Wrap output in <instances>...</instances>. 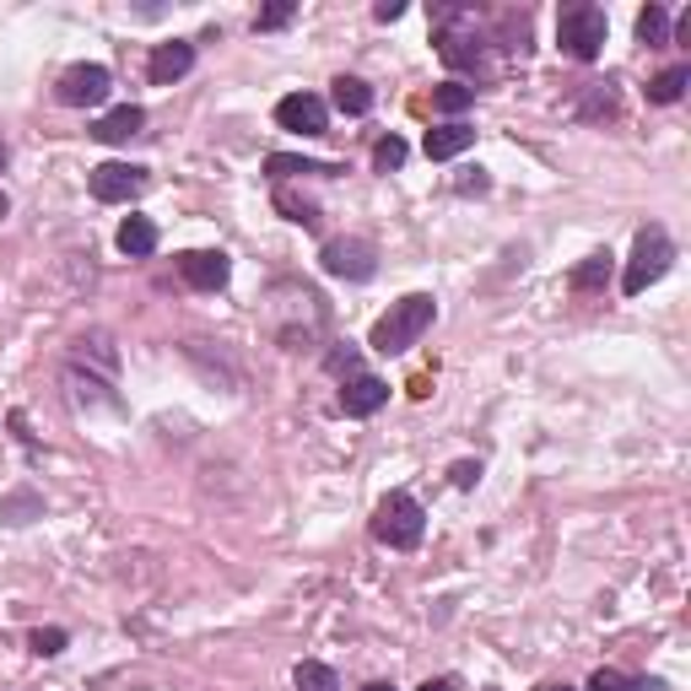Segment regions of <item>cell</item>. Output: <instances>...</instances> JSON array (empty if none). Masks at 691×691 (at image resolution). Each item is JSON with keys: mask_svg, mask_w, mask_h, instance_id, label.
<instances>
[{"mask_svg": "<svg viewBox=\"0 0 691 691\" xmlns=\"http://www.w3.org/2000/svg\"><path fill=\"white\" fill-rule=\"evenodd\" d=\"M276 205L286 211V222H297V227H319V205L303 201V195H292V190H276Z\"/></svg>", "mask_w": 691, "mask_h": 691, "instance_id": "obj_23", "label": "cell"}, {"mask_svg": "<svg viewBox=\"0 0 691 691\" xmlns=\"http://www.w3.org/2000/svg\"><path fill=\"white\" fill-rule=\"evenodd\" d=\"M416 691H454V675H438V681H421Z\"/></svg>", "mask_w": 691, "mask_h": 691, "instance_id": "obj_32", "label": "cell"}, {"mask_svg": "<svg viewBox=\"0 0 691 691\" xmlns=\"http://www.w3.org/2000/svg\"><path fill=\"white\" fill-rule=\"evenodd\" d=\"M427 535V508L410 497V491H389L378 508H373V540L389 546V551H416Z\"/></svg>", "mask_w": 691, "mask_h": 691, "instance_id": "obj_2", "label": "cell"}, {"mask_svg": "<svg viewBox=\"0 0 691 691\" xmlns=\"http://www.w3.org/2000/svg\"><path fill=\"white\" fill-rule=\"evenodd\" d=\"M179 276L195 292H222L233 276V260L222 248H190V254H179Z\"/></svg>", "mask_w": 691, "mask_h": 691, "instance_id": "obj_9", "label": "cell"}, {"mask_svg": "<svg viewBox=\"0 0 691 691\" xmlns=\"http://www.w3.org/2000/svg\"><path fill=\"white\" fill-rule=\"evenodd\" d=\"M616 114V92L610 82H589L583 87V103H578V120H610Z\"/></svg>", "mask_w": 691, "mask_h": 691, "instance_id": "obj_19", "label": "cell"}, {"mask_svg": "<svg viewBox=\"0 0 691 691\" xmlns=\"http://www.w3.org/2000/svg\"><path fill=\"white\" fill-rule=\"evenodd\" d=\"M606 282H610V248L589 254V260L572 271V292H606Z\"/></svg>", "mask_w": 691, "mask_h": 691, "instance_id": "obj_17", "label": "cell"}, {"mask_svg": "<svg viewBox=\"0 0 691 691\" xmlns=\"http://www.w3.org/2000/svg\"><path fill=\"white\" fill-rule=\"evenodd\" d=\"M276 124L292 130V135H325L329 130L325 98H314V92H286L282 103H276Z\"/></svg>", "mask_w": 691, "mask_h": 691, "instance_id": "obj_8", "label": "cell"}, {"mask_svg": "<svg viewBox=\"0 0 691 691\" xmlns=\"http://www.w3.org/2000/svg\"><path fill=\"white\" fill-rule=\"evenodd\" d=\"M384 406H389V384L378 373H352L341 384V410L346 416H378Z\"/></svg>", "mask_w": 691, "mask_h": 691, "instance_id": "obj_10", "label": "cell"}, {"mask_svg": "<svg viewBox=\"0 0 691 691\" xmlns=\"http://www.w3.org/2000/svg\"><path fill=\"white\" fill-rule=\"evenodd\" d=\"M691 82V65H670V71H659L649 82V103H681V92Z\"/></svg>", "mask_w": 691, "mask_h": 691, "instance_id": "obj_18", "label": "cell"}, {"mask_svg": "<svg viewBox=\"0 0 691 691\" xmlns=\"http://www.w3.org/2000/svg\"><path fill=\"white\" fill-rule=\"evenodd\" d=\"M120 248L130 260H146L157 248V222L152 216H124L120 222Z\"/></svg>", "mask_w": 691, "mask_h": 691, "instance_id": "obj_16", "label": "cell"}, {"mask_svg": "<svg viewBox=\"0 0 691 691\" xmlns=\"http://www.w3.org/2000/svg\"><path fill=\"white\" fill-rule=\"evenodd\" d=\"M28 643H33V653H43V659H54V653H65V643H71V638H65L60 627H39V632H33Z\"/></svg>", "mask_w": 691, "mask_h": 691, "instance_id": "obj_26", "label": "cell"}, {"mask_svg": "<svg viewBox=\"0 0 691 691\" xmlns=\"http://www.w3.org/2000/svg\"><path fill=\"white\" fill-rule=\"evenodd\" d=\"M421 146H427V157H433V163H448V157H459V152H470V146H476V130H470V124H438V130H427V141H421Z\"/></svg>", "mask_w": 691, "mask_h": 691, "instance_id": "obj_13", "label": "cell"}, {"mask_svg": "<svg viewBox=\"0 0 691 691\" xmlns=\"http://www.w3.org/2000/svg\"><path fill=\"white\" fill-rule=\"evenodd\" d=\"M325 367H329V373H346V378H352V373H363V367H357V346L346 341V352H329Z\"/></svg>", "mask_w": 691, "mask_h": 691, "instance_id": "obj_27", "label": "cell"}, {"mask_svg": "<svg viewBox=\"0 0 691 691\" xmlns=\"http://www.w3.org/2000/svg\"><path fill=\"white\" fill-rule=\"evenodd\" d=\"M535 691H578V687H557V681H546V687H535Z\"/></svg>", "mask_w": 691, "mask_h": 691, "instance_id": "obj_33", "label": "cell"}, {"mask_svg": "<svg viewBox=\"0 0 691 691\" xmlns=\"http://www.w3.org/2000/svg\"><path fill=\"white\" fill-rule=\"evenodd\" d=\"M470 103H476V87H465V82L433 87V109H438V114H465Z\"/></svg>", "mask_w": 691, "mask_h": 691, "instance_id": "obj_20", "label": "cell"}, {"mask_svg": "<svg viewBox=\"0 0 691 691\" xmlns=\"http://www.w3.org/2000/svg\"><path fill=\"white\" fill-rule=\"evenodd\" d=\"M606 11L600 6H589V0H578V6H562V17H557V43H562V54L572 60H600V49H606Z\"/></svg>", "mask_w": 691, "mask_h": 691, "instance_id": "obj_3", "label": "cell"}, {"mask_svg": "<svg viewBox=\"0 0 691 691\" xmlns=\"http://www.w3.org/2000/svg\"><path fill=\"white\" fill-rule=\"evenodd\" d=\"M87 184H92V201L124 205V201H135V195L146 190V167H135V163H98Z\"/></svg>", "mask_w": 691, "mask_h": 691, "instance_id": "obj_7", "label": "cell"}, {"mask_svg": "<svg viewBox=\"0 0 691 691\" xmlns=\"http://www.w3.org/2000/svg\"><path fill=\"white\" fill-rule=\"evenodd\" d=\"M297 691H341V675L319 664V659H303L297 664Z\"/></svg>", "mask_w": 691, "mask_h": 691, "instance_id": "obj_21", "label": "cell"}, {"mask_svg": "<svg viewBox=\"0 0 691 691\" xmlns=\"http://www.w3.org/2000/svg\"><path fill=\"white\" fill-rule=\"evenodd\" d=\"M638 39L670 43V11H664V6H643V11H638Z\"/></svg>", "mask_w": 691, "mask_h": 691, "instance_id": "obj_22", "label": "cell"}, {"mask_svg": "<svg viewBox=\"0 0 691 691\" xmlns=\"http://www.w3.org/2000/svg\"><path fill=\"white\" fill-rule=\"evenodd\" d=\"M363 691H395V687H389V681H373V687H363Z\"/></svg>", "mask_w": 691, "mask_h": 691, "instance_id": "obj_34", "label": "cell"}, {"mask_svg": "<svg viewBox=\"0 0 691 691\" xmlns=\"http://www.w3.org/2000/svg\"><path fill=\"white\" fill-rule=\"evenodd\" d=\"M476 481H481V465H476V459H459V465H454V487H476Z\"/></svg>", "mask_w": 691, "mask_h": 691, "instance_id": "obj_29", "label": "cell"}, {"mask_svg": "<svg viewBox=\"0 0 691 691\" xmlns=\"http://www.w3.org/2000/svg\"><path fill=\"white\" fill-rule=\"evenodd\" d=\"M0 216H6V195H0Z\"/></svg>", "mask_w": 691, "mask_h": 691, "instance_id": "obj_36", "label": "cell"}, {"mask_svg": "<svg viewBox=\"0 0 691 691\" xmlns=\"http://www.w3.org/2000/svg\"><path fill=\"white\" fill-rule=\"evenodd\" d=\"M265 173H276V179H335L341 163H314V157H286V152H276V157H265Z\"/></svg>", "mask_w": 691, "mask_h": 691, "instance_id": "obj_14", "label": "cell"}, {"mask_svg": "<svg viewBox=\"0 0 691 691\" xmlns=\"http://www.w3.org/2000/svg\"><path fill=\"white\" fill-rule=\"evenodd\" d=\"M583 691H627V675H616V670H595Z\"/></svg>", "mask_w": 691, "mask_h": 691, "instance_id": "obj_28", "label": "cell"}, {"mask_svg": "<svg viewBox=\"0 0 691 691\" xmlns=\"http://www.w3.org/2000/svg\"><path fill=\"white\" fill-rule=\"evenodd\" d=\"M373 167H378V173H395V167H406V141H400V135H384V141L373 146Z\"/></svg>", "mask_w": 691, "mask_h": 691, "instance_id": "obj_24", "label": "cell"}, {"mask_svg": "<svg viewBox=\"0 0 691 691\" xmlns=\"http://www.w3.org/2000/svg\"><path fill=\"white\" fill-rule=\"evenodd\" d=\"M481 190H487V173L470 167V179H459V195H481Z\"/></svg>", "mask_w": 691, "mask_h": 691, "instance_id": "obj_30", "label": "cell"}, {"mask_svg": "<svg viewBox=\"0 0 691 691\" xmlns=\"http://www.w3.org/2000/svg\"><path fill=\"white\" fill-rule=\"evenodd\" d=\"M433 319H438V303H433L427 292H410V297H400V303H389V314L373 325L367 346L384 352V357H400V352H410V346L427 335Z\"/></svg>", "mask_w": 691, "mask_h": 691, "instance_id": "obj_1", "label": "cell"}, {"mask_svg": "<svg viewBox=\"0 0 691 691\" xmlns=\"http://www.w3.org/2000/svg\"><path fill=\"white\" fill-rule=\"evenodd\" d=\"M329 103H335L341 114L363 120L367 109H373V87H367L363 77H335V92H329Z\"/></svg>", "mask_w": 691, "mask_h": 691, "instance_id": "obj_15", "label": "cell"}, {"mask_svg": "<svg viewBox=\"0 0 691 691\" xmlns=\"http://www.w3.org/2000/svg\"><path fill=\"white\" fill-rule=\"evenodd\" d=\"M109 87H114V77H109V65H71L60 82H54V98L65 103V109H98L103 98H109Z\"/></svg>", "mask_w": 691, "mask_h": 691, "instance_id": "obj_6", "label": "cell"}, {"mask_svg": "<svg viewBox=\"0 0 691 691\" xmlns=\"http://www.w3.org/2000/svg\"><path fill=\"white\" fill-rule=\"evenodd\" d=\"M292 17H297V6H292V0H276V6H265V11L254 17V28H260V33H276V28H286Z\"/></svg>", "mask_w": 691, "mask_h": 691, "instance_id": "obj_25", "label": "cell"}, {"mask_svg": "<svg viewBox=\"0 0 691 691\" xmlns=\"http://www.w3.org/2000/svg\"><path fill=\"white\" fill-rule=\"evenodd\" d=\"M319 265H325L329 276H341V282H373L378 248L367 244V238H329V244L319 248Z\"/></svg>", "mask_w": 691, "mask_h": 691, "instance_id": "obj_5", "label": "cell"}, {"mask_svg": "<svg viewBox=\"0 0 691 691\" xmlns=\"http://www.w3.org/2000/svg\"><path fill=\"white\" fill-rule=\"evenodd\" d=\"M670 260H675V244H670V233L664 227H643L638 233V244H632V260H627V271H621V292L627 297H638V292H649L664 271H670Z\"/></svg>", "mask_w": 691, "mask_h": 691, "instance_id": "obj_4", "label": "cell"}, {"mask_svg": "<svg viewBox=\"0 0 691 691\" xmlns=\"http://www.w3.org/2000/svg\"><path fill=\"white\" fill-rule=\"evenodd\" d=\"M141 124H146V109H141V103H120V109H109L103 120L92 124V135L109 141V146H120V141H135V135H141Z\"/></svg>", "mask_w": 691, "mask_h": 691, "instance_id": "obj_12", "label": "cell"}, {"mask_svg": "<svg viewBox=\"0 0 691 691\" xmlns=\"http://www.w3.org/2000/svg\"><path fill=\"white\" fill-rule=\"evenodd\" d=\"M152 82L157 87H173V82H184L190 71H195V43H184V39H173V43H157L152 49Z\"/></svg>", "mask_w": 691, "mask_h": 691, "instance_id": "obj_11", "label": "cell"}, {"mask_svg": "<svg viewBox=\"0 0 691 691\" xmlns=\"http://www.w3.org/2000/svg\"><path fill=\"white\" fill-rule=\"evenodd\" d=\"M0 167H6V141H0Z\"/></svg>", "mask_w": 691, "mask_h": 691, "instance_id": "obj_35", "label": "cell"}, {"mask_svg": "<svg viewBox=\"0 0 691 691\" xmlns=\"http://www.w3.org/2000/svg\"><path fill=\"white\" fill-rule=\"evenodd\" d=\"M373 17H378V22H400V17H406V6H400V0H384Z\"/></svg>", "mask_w": 691, "mask_h": 691, "instance_id": "obj_31", "label": "cell"}]
</instances>
